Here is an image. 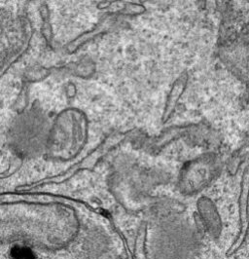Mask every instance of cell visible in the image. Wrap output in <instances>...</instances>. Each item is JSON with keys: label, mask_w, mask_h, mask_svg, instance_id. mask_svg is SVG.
<instances>
[{"label": "cell", "mask_w": 249, "mask_h": 259, "mask_svg": "<svg viewBox=\"0 0 249 259\" xmlns=\"http://www.w3.org/2000/svg\"><path fill=\"white\" fill-rule=\"evenodd\" d=\"M187 81H188V75H187L186 72L182 73L179 77L175 80V82L172 86V89L171 90V93L169 95L166 107H165V112H164V115H163V122L164 123H166L170 119V117L172 115V113L175 109V106L178 103V100L182 96V93L186 88Z\"/></svg>", "instance_id": "6da1fadb"}, {"label": "cell", "mask_w": 249, "mask_h": 259, "mask_svg": "<svg viewBox=\"0 0 249 259\" xmlns=\"http://www.w3.org/2000/svg\"><path fill=\"white\" fill-rule=\"evenodd\" d=\"M13 256L16 259H35L32 251L26 247H15L13 249Z\"/></svg>", "instance_id": "7a4b0ae2"}]
</instances>
